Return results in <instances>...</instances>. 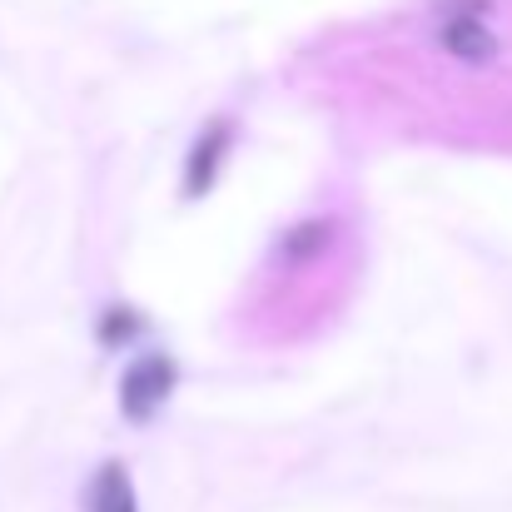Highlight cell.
<instances>
[{
  "label": "cell",
  "mask_w": 512,
  "mask_h": 512,
  "mask_svg": "<svg viewBox=\"0 0 512 512\" xmlns=\"http://www.w3.org/2000/svg\"><path fill=\"white\" fill-rule=\"evenodd\" d=\"M85 512H140L135 498V483H130V468L120 458H105L85 488Z\"/></svg>",
  "instance_id": "4"
},
{
  "label": "cell",
  "mask_w": 512,
  "mask_h": 512,
  "mask_svg": "<svg viewBox=\"0 0 512 512\" xmlns=\"http://www.w3.org/2000/svg\"><path fill=\"white\" fill-rule=\"evenodd\" d=\"M334 239V224L329 219H299L284 239H279V264H309L329 249Z\"/></svg>",
  "instance_id": "5"
},
{
  "label": "cell",
  "mask_w": 512,
  "mask_h": 512,
  "mask_svg": "<svg viewBox=\"0 0 512 512\" xmlns=\"http://www.w3.org/2000/svg\"><path fill=\"white\" fill-rule=\"evenodd\" d=\"M438 50L463 65H493L503 55V40L483 20H438Z\"/></svg>",
  "instance_id": "3"
},
{
  "label": "cell",
  "mask_w": 512,
  "mask_h": 512,
  "mask_svg": "<svg viewBox=\"0 0 512 512\" xmlns=\"http://www.w3.org/2000/svg\"><path fill=\"white\" fill-rule=\"evenodd\" d=\"M140 334V314L135 309H105L100 314V343L105 348H120V343H130Z\"/></svg>",
  "instance_id": "6"
},
{
  "label": "cell",
  "mask_w": 512,
  "mask_h": 512,
  "mask_svg": "<svg viewBox=\"0 0 512 512\" xmlns=\"http://www.w3.org/2000/svg\"><path fill=\"white\" fill-rule=\"evenodd\" d=\"M438 15L443 20H483V15H493V0H438Z\"/></svg>",
  "instance_id": "7"
},
{
  "label": "cell",
  "mask_w": 512,
  "mask_h": 512,
  "mask_svg": "<svg viewBox=\"0 0 512 512\" xmlns=\"http://www.w3.org/2000/svg\"><path fill=\"white\" fill-rule=\"evenodd\" d=\"M229 150H234V120H209V125L194 135L189 155H184L179 194H184V199H204V194L214 189V179H219V165L229 160Z\"/></svg>",
  "instance_id": "2"
},
{
  "label": "cell",
  "mask_w": 512,
  "mask_h": 512,
  "mask_svg": "<svg viewBox=\"0 0 512 512\" xmlns=\"http://www.w3.org/2000/svg\"><path fill=\"white\" fill-rule=\"evenodd\" d=\"M174 383H179L174 358H165V353L135 358V363L125 368V378H120V408H125V418H135V423L155 418V413L165 408V398L174 393Z\"/></svg>",
  "instance_id": "1"
}]
</instances>
